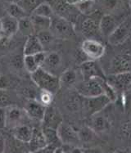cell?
Instances as JSON below:
<instances>
[{
  "instance_id": "1",
  "label": "cell",
  "mask_w": 131,
  "mask_h": 153,
  "mask_svg": "<svg viewBox=\"0 0 131 153\" xmlns=\"http://www.w3.org/2000/svg\"><path fill=\"white\" fill-rule=\"evenodd\" d=\"M76 90L79 95L84 98H90L106 95L110 100L112 99L113 89L102 78H94L80 83Z\"/></svg>"
},
{
  "instance_id": "2",
  "label": "cell",
  "mask_w": 131,
  "mask_h": 153,
  "mask_svg": "<svg viewBox=\"0 0 131 153\" xmlns=\"http://www.w3.org/2000/svg\"><path fill=\"white\" fill-rule=\"evenodd\" d=\"M31 77L35 85L40 88V90L49 91L54 94L61 88L58 76L44 71V69H38L36 71L31 74Z\"/></svg>"
},
{
  "instance_id": "3",
  "label": "cell",
  "mask_w": 131,
  "mask_h": 153,
  "mask_svg": "<svg viewBox=\"0 0 131 153\" xmlns=\"http://www.w3.org/2000/svg\"><path fill=\"white\" fill-rule=\"evenodd\" d=\"M49 31L55 39H69L75 36V32L73 23L60 16H54L51 19Z\"/></svg>"
},
{
  "instance_id": "4",
  "label": "cell",
  "mask_w": 131,
  "mask_h": 153,
  "mask_svg": "<svg viewBox=\"0 0 131 153\" xmlns=\"http://www.w3.org/2000/svg\"><path fill=\"white\" fill-rule=\"evenodd\" d=\"M49 4L53 8L55 16H60L71 22H72L74 19L78 17L79 14L77 13H80V12L74 5L73 2L54 1L49 3Z\"/></svg>"
},
{
  "instance_id": "5",
  "label": "cell",
  "mask_w": 131,
  "mask_h": 153,
  "mask_svg": "<svg viewBox=\"0 0 131 153\" xmlns=\"http://www.w3.org/2000/svg\"><path fill=\"white\" fill-rule=\"evenodd\" d=\"M81 53L88 61L101 58L105 53V47L97 39H86L81 44Z\"/></svg>"
},
{
  "instance_id": "6",
  "label": "cell",
  "mask_w": 131,
  "mask_h": 153,
  "mask_svg": "<svg viewBox=\"0 0 131 153\" xmlns=\"http://www.w3.org/2000/svg\"><path fill=\"white\" fill-rule=\"evenodd\" d=\"M131 34V16L123 20L115 30L108 36L109 43L112 45H119L124 43Z\"/></svg>"
},
{
  "instance_id": "7",
  "label": "cell",
  "mask_w": 131,
  "mask_h": 153,
  "mask_svg": "<svg viewBox=\"0 0 131 153\" xmlns=\"http://www.w3.org/2000/svg\"><path fill=\"white\" fill-rule=\"evenodd\" d=\"M6 111V128L13 129L17 126L25 125L26 118H28L25 111L17 106H10L5 108Z\"/></svg>"
},
{
  "instance_id": "8",
  "label": "cell",
  "mask_w": 131,
  "mask_h": 153,
  "mask_svg": "<svg viewBox=\"0 0 131 153\" xmlns=\"http://www.w3.org/2000/svg\"><path fill=\"white\" fill-rule=\"evenodd\" d=\"M57 131L63 145H71V146L79 147V145L80 144L78 131H76L71 125L63 122L57 128Z\"/></svg>"
},
{
  "instance_id": "9",
  "label": "cell",
  "mask_w": 131,
  "mask_h": 153,
  "mask_svg": "<svg viewBox=\"0 0 131 153\" xmlns=\"http://www.w3.org/2000/svg\"><path fill=\"white\" fill-rule=\"evenodd\" d=\"M101 19H98L96 16L95 13L90 14L83 20L80 25V30L82 34L85 37L89 38L88 39H94V38L98 36L100 34L99 22Z\"/></svg>"
},
{
  "instance_id": "10",
  "label": "cell",
  "mask_w": 131,
  "mask_h": 153,
  "mask_svg": "<svg viewBox=\"0 0 131 153\" xmlns=\"http://www.w3.org/2000/svg\"><path fill=\"white\" fill-rule=\"evenodd\" d=\"M112 74L131 72V55L130 53H120L113 57L111 62Z\"/></svg>"
},
{
  "instance_id": "11",
  "label": "cell",
  "mask_w": 131,
  "mask_h": 153,
  "mask_svg": "<svg viewBox=\"0 0 131 153\" xmlns=\"http://www.w3.org/2000/svg\"><path fill=\"white\" fill-rule=\"evenodd\" d=\"M84 106L85 111L90 116L96 115L101 112V111L104 109L106 105L110 102V99L106 95H101L98 97L84 98Z\"/></svg>"
},
{
  "instance_id": "12",
  "label": "cell",
  "mask_w": 131,
  "mask_h": 153,
  "mask_svg": "<svg viewBox=\"0 0 131 153\" xmlns=\"http://www.w3.org/2000/svg\"><path fill=\"white\" fill-rule=\"evenodd\" d=\"M63 122V117L58 110L51 106L46 107L44 119L42 120L43 128L57 129Z\"/></svg>"
},
{
  "instance_id": "13",
  "label": "cell",
  "mask_w": 131,
  "mask_h": 153,
  "mask_svg": "<svg viewBox=\"0 0 131 153\" xmlns=\"http://www.w3.org/2000/svg\"><path fill=\"white\" fill-rule=\"evenodd\" d=\"M120 20H121V18H118L115 15H111V14L102 16L99 22L100 34L104 36H109L122 22H120Z\"/></svg>"
},
{
  "instance_id": "14",
  "label": "cell",
  "mask_w": 131,
  "mask_h": 153,
  "mask_svg": "<svg viewBox=\"0 0 131 153\" xmlns=\"http://www.w3.org/2000/svg\"><path fill=\"white\" fill-rule=\"evenodd\" d=\"M4 153H25L30 152L28 144L19 141L13 135L7 134L5 139Z\"/></svg>"
},
{
  "instance_id": "15",
  "label": "cell",
  "mask_w": 131,
  "mask_h": 153,
  "mask_svg": "<svg viewBox=\"0 0 131 153\" xmlns=\"http://www.w3.org/2000/svg\"><path fill=\"white\" fill-rule=\"evenodd\" d=\"M107 85L117 90H122L131 84V72L113 74L107 78Z\"/></svg>"
},
{
  "instance_id": "16",
  "label": "cell",
  "mask_w": 131,
  "mask_h": 153,
  "mask_svg": "<svg viewBox=\"0 0 131 153\" xmlns=\"http://www.w3.org/2000/svg\"><path fill=\"white\" fill-rule=\"evenodd\" d=\"M45 110L46 107L42 106L36 100H31L26 103L24 111L29 119L42 122L44 119Z\"/></svg>"
},
{
  "instance_id": "17",
  "label": "cell",
  "mask_w": 131,
  "mask_h": 153,
  "mask_svg": "<svg viewBox=\"0 0 131 153\" xmlns=\"http://www.w3.org/2000/svg\"><path fill=\"white\" fill-rule=\"evenodd\" d=\"M62 57L59 54L55 52L52 53H46L45 60L41 68L44 69V71L49 72L53 75H56V73L60 70L62 66Z\"/></svg>"
},
{
  "instance_id": "18",
  "label": "cell",
  "mask_w": 131,
  "mask_h": 153,
  "mask_svg": "<svg viewBox=\"0 0 131 153\" xmlns=\"http://www.w3.org/2000/svg\"><path fill=\"white\" fill-rule=\"evenodd\" d=\"M46 56V52L38 53L33 56H24L23 57V66H25V70L32 74L36 71L38 69L42 67Z\"/></svg>"
},
{
  "instance_id": "19",
  "label": "cell",
  "mask_w": 131,
  "mask_h": 153,
  "mask_svg": "<svg viewBox=\"0 0 131 153\" xmlns=\"http://www.w3.org/2000/svg\"><path fill=\"white\" fill-rule=\"evenodd\" d=\"M81 72L84 80H88L94 78H102L103 74L99 66L94 61H85L80 65Z\"/></svg>"
},
{
  "instance_id": "20",
  "label": "cell",
  "mask_w": 131,
  "mask_h": 153,
  "mask_svg": "<svg viewBox=\"0 0 131 153\" xmlns=\"http://www.w3.org/2000/svg\"><path fill=\"white\" fill-rule=\"evenodd\" d=\"M27 144H28L30 152L39 150L41 148H44L47 146L42 128H39V127L33 128L31 137Z\"/></svg>"
},
{
  "instance_id": "21",
  "label": "cell",
  "mask_w": 131,
  "mask_h": 153,
  "mask_svg": "<svg viewBox=\"0 0 131 153\" xmlns=\"http://www.w3.org/2000/svg\"><path fill=\"white\" fill-rule=\"evenodd\" d=\"M43 52L45 51L36 35H31L27 38L24 45V56H33Z\"/></svg>"
},
{
  "instance_id": "22",
  "label": "cell",
  "mask_w": 131,
  "mask_h": 153,
  "mask_svg": "<svg viewBox=\"0 0 131 153\" xmlns=\"http://www.w3.org/2000/svg\"><path fill=\"white\" fill-rule=\"evenodd\" d=\"M2 20L3 25V37L10 38L18 32V21L8 15L3 16Z\"/></svg>"
},
{
  "instance_id": "23",
  "label": "cell",
  "mask_w": 131,
  "mask_h": 153,
  "mask_svg": "<svg viewBox=\"0 0 131 153\" xmlns=\"http://www.w3.org/2000/svg\"><path fill=\"white\" fill-rule=\"evenodd\" d=\"M33 128L34 127H31L27 124L22 125L12 129L11 134L14 137H16V139H18L19 141L23 142L25 143H28L31 137Z\"/></svg>"
},
{
  "instance_id": "24",
  "label": "cell",
  "mask_w": 131,
  "mask_h": 153,
  "mask_svg": "<svg viewBox=\"0 0 131 153\" xmlns=\"http://www.w3.org/2000/svg\"><path fill=\"white\" fill-rule=\"evenodd\" d=\"M30 18L32 22V25H33L35 35L41 32L49 30L52 18H46V17L35 16V15H31Z\"/></svg>"
},
{
  "instance_id": "25",
  "label": "cell",
  "mask_w": 131,
  "mask_h": 153,
  "mask_svg": "<svg viewBox=\"0 0 131 153\" xmlns=\"http://www.w3.org/2000/svg\"><path fill=\"white\" fill-rule=\"evenodd\" d=\"M109 120L107 119L104 115H102L99 112L96 114V115L93 116L90 128L94 130V133L106 131V129L109 128Z\"/></svg>"
},
{
  "instance_id": "26",
  "label": "cell",
  "mask_w": 131,
  "mask_h": 153,
  "mask_svg": "<svg viewBox=\"0 0 131 153\" xmlns=\"http://www.w3.org/2000/svg\"><path fill=\"white\" fill-rule=\"evenodd\" d=\"M42 130H43V133H44L47 146H50V147H53L54 148L62 147L63 144H62V142L60 140L57 129L43 128L42 127Z\"/></svg>"
},
{
  "instance_id": "27",
  "label": "cell",
  "mask_w": 131,
  "mask_h": 153,
  "mask_svg": "<svg viewBox=\"0 0 131 153\" xmlns=\"http://www.w3.org/2000/svg\"><path fill=\"white\" fill-rule=\"evenodd\" d=\"M60 87L69 88L74 85L77 81L76 72L72 69H67L61 74L59 77Z\"/></svg>"
},
{
  "instance_id": "28",
  "label": "cell",
  "mask_w": 131,
  "mask_h": 153,
  "mask_svg": "<svg viewBox=\"0 0 131 153\" xmlns=\"http://www.w3.org/2000/svg\"><path fill=\"white\" fill-rule=\"evenodd\" d=\"M6 12L7 15L16 19L17 21L26 16H30L22 9V7L19 6L16 2L6 3Z\"/></svg>"
},
{
  "instance_id": "29",
  "label": "cell",
  "mask_w": 131,
  "mask_h": 153,
  "mask_svg": "<svg viewBox=\"0 0 131 153\" xmlns=\"http://www.w3.org/2000/svg\"><path fill=\"white\" fill-rule=\"evenodd\" d=\"M31 15H35V16L51 19L54 16V13H53V10L49 3L40 2V3L36 7V8L34 9Z\"/></svg>"
},
{
  "instance_id": "30",
  "label": "cell",
  "mask_w": 131,
  "mask_h": 153,
  "mask_svg": "<svg viewBox=\"0 0 131 153\" xmlns=\"http://www.w3.org/2000/svg\"><path fill=\"white\" fill-rule=\"evenodd\" d=\"M18 31L20 33H22L23 35L27 36V38L31 36V35H35L30 16H26V17H24V18L19 20Z\"/></svg>"
},
{
  "instance_id": "31",
  "label": "cell",
  "mask_w": 131,
  "mask_h": 153,
  "mask_svg": "<svg viewBox=\"0 0 131 153\" xmlns=\"http://www.w3.org/2000/svg\"><path fill=\"white\" fill-rule=\"evenodd\" d=\"M53 98H54L53 94H52L51 92L46 90H40L39 93H38L37 99H35V100L39 103H40L44 107H48L52 105Z\"/></svg>"
},
{
  "instance_id": "32",
  "label": "cell",
  "mask_w": 131,
  "mask_h": 153,
  "mask_svg": "<svg viewBox=\"0 0 131 153\" xmlns=\"http://www.w3.org/2000/svg\"><path fill=\"white\" fill-rule=\"evenodd\" d=\"M78 135L80 143H90L94 140V131L90 127H83L78 131Z\"/></svg>"
},
{
  "instance_id": "33",
  "label": "cell",
  "mask_w": 131,
  "mask_h": 153,
  "mask_svg": "<svg viewBox=\"0 0 131 153\" xmlns=\"http://www.w3.org/2000/svg\"><path fill=\"white\" fill-rule=\"evenodd\" d=\"M36 36L39 39V40L40 41L44 51H45V48L48 47L49 45H51L53 43L54 39H55V37L53 36V34L49 30L39 33V34H36Z\"/></svg>"
},
{
  "instance_id": "34",
  "label": "cell",
  "mask_w": 131,
  "mask_h": 153,
  "mask_svg": "<svg viewBox=\"0 0 131 153\" xmlns=\"http://www.w3.org/2000/svg\"><path fill=\"white\" fill-rule=\"evenodd\" d=\"M19 6L22 7V9L25 12L28 16H31L36 7L40 3V2L38 1H18L16 2Z\"/></svg>"
},
{
  "instance_id": "35",
  "label": "cell",
  "mask_w": 131,
  "mask_h": 153,
  "mask_svg": "<svg viewBox=\"0 0 131 153\" xmlns=\"http://www.w3.org/2000/svg\"><path fill=\"white\" fill-rule=\"evenodd\" d=\"M12 106V99L5 90L0 89V108H7Z\"/></svg>"
},
{
  "instance_id": "36",
  "label": "cell",
  "mask_w": 131,
  "mask_h": 153,
  "mask_svg": "<svg viewBox=\"0 0 131 153\" xmlns=\"http://www.w3.org/2000/svg\"><path fill=\"white\" fill-rule=\"evenodd\" d=\"M15 85V79L7 75L0 76V89L6 90L7 88H9L13 85Z\"/></svg>"
},
{
  "instance_id": "37",
  "label": "cell",
  "mask_w": 131,
  "mask_h": 153,
  "mask_svg": "<svg viewBox=\"0 0 131 153\" xmlns=\"http://www.w3.org/2000/svg\"><path fill=\"white\" fill-rule=\"evenodd\" d=\"M80 105H81V101L78 96L72 95L69 97L67 106L71 111H77L80 107Z\"/></svg>"
},
{
  "instance_id": "38",
  "label": "cell",
  "mask_w": 131,
  "mask_h": 153,
  "mask_svg": "<svg viewBox=\"0 0 131 153\" xmlns=\"http://www.w3.org/2000/svg\"><path fill=\"white\" fill-rule=\"evenodd\" d=\"M121 134L128 139H131V120H127L121 125Z\"/></svg>"
},
{
  "instance_id": "39",
  "label": "cell",
  "mask_w": 131,
  "mask_h": 153,
  "mask_svg": "<svg viewBox=\"0 0 131 153\" xmlns=\"http://www.w3.org/2000/svg\"><path fill=\"white\" fill-rule=\"evenodd\" d=\"M62 150L64 153H86L80 147L76 146H71V145H63Z\"/></svg>"
},
{
  "instance_id": "40",
  "label": "cell",
  "mask_w": 131,
  "mask_h": 153,
  "mask_svg": "<svg viewBox=\"0 0 131 153\" xmlns=\"http://www.w3.org/2000/svg\"><path fill=\"white\" fill-rule=\"evenodd\" d=\"M6 128V111L5 108H0V130Z\"/></svg>"
},
{
  "instance_id": "41",
  "label": "cell",
  "mask_w": 131,
  "mask_h": 153,
  "mask_svg": "<svg viewBox=\"0 0 131 153\" xmlns=\"http://www.w3.org/2000/svg\"><path fill=\"white\" fill-rule=\"evenodd\" d=\"M56 149H57V148H54V147H50V146H46L44 148H41L39 150H37L31 153H54Z\"/></svg>"
},
{
  "instance_id": "42",
  "label": "cell",
  "mask_w": 131,
  "mask_h": 153,
  "mask_svg": "<svg viewBox=\"0 0 131 153\" xmlns=\"http://www.w3.org/2000/svg\"><path fill=\"white\" fill-rule=\"evenodd\" d=\"M5 139H6V134H4L3 130H0V153L3 152L4 151Z\"/></svg>"
},
{
  "instance_id": "43",
  "label": "cell",
  "mask_w": 131,
  "mask_h": 153,
  "mask_svg": "<svg viewBox=\"0 0 131 153\" xmlns=\"http://www.w3.org/2000/svg\"><path fill=\"white\" fill-rule=\"evenodd\" d=\"M6 15V3L0 2V18H3V16H5Z\"/></svg>"
},
{
  "instance_id": "44",
  "label": "cell",
  "mask_w": 131,
  "mask_h": 153,
  "mask_svg": "<svg viewBox=\"0 0 131 153\" xmlns=\"http://www.w3.org/2000/svg\"><path fill=\"white\" fill-rule=\"evenodd\" d=\"M0 38H3V25H2L1 18H0Z\"/></svg>"
},
{
  "instance_id": "45",
  "label": "cell",
  "mask_w": 131,
  "mask_h": 153,
  "mask_svg": "<svg viewBox=\"0 0 131 153\" xmlns=\"http://www.w3.org/2000/svg\"><path fill=\"white\" fill-rule=\"evenodd\" d=\"M54 153H64L63 152V150H62V148L60 147V148H57V149H56V151L54 152Z\"/></svg>"
},
{
  "instance_id": "46",
  "label": "cell",
  "mask_w": 131,
  "mask_h": 153,
  "mask_svg": "<svg viewBox=\"0 0 131 153\" xmlns=\"http://www.w3.org/2000/svg\"><path fill=\"white\" fill-rule=\"evenodd\" d=\"M25 153H31V152H25Z\"/></svg>"
},
{
  "instance_id": "47",
  "label": "cell",
  "mask_w": 131,
  "mask_h": 153,
  "mask_svg": "<svg viewBox=\"0 0 131 153\" xmlns=\"http://www.w3.org/2000/svg\"><path fill=\"white\" fill-rule=\"evenodd\" d=\"M2 153H4V152H2Z\"/></svg>"
},
{
  "instance_id": "48",
  "label": "cell",
  "mask_w": 131,
  "mask_h": 153,
  "mask_svg": "<svg viewBox=\"0 0 131 153\" xmlns=\"http://www.w3.org/2000/svg\"><path fill=\"white\" fill-rule=\"evenodd\" d=\"M0 39H1V38H0Z\"/></svg>"
}]
</instances>
